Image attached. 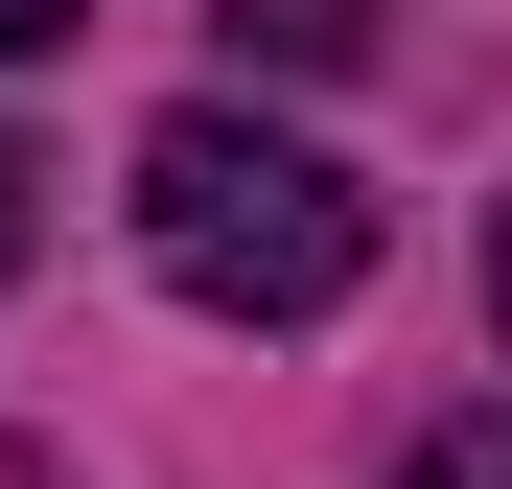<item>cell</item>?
<instances>
[{
  "label": "cell",
  "mask_w": 512,
  "mask_h": 489,
  "mask_svg": "<svg viewBox=\"0 0 512 489\" xmlns=\"http://www.w3.org/2000/svg\"><path fill=\"white\" fill-rule=\"evenodd\" d=\"M350 24H373V0H233V47H280V70H326Z\"/></svg>",
  "instance_id": "obj_2"
},
{
  "label": "cell",
  "mask_w": 512,
  "mask_h": 489,
  "mask_svg": "<svg viewBox=\"0 0 512 489\" xmlns=\"http://www.w3.org/2000/svg\"><path fill=\"white\" fill-rule=\"evenodd\" d=\"M489 303H512V233H489Z\"/></svg>",
  "instance_id": "obj_6"
},
{
  "label": "cell",
  "mask_w": 512,
  "mask_h": 489,
  "mask_svg": "<svg viewBox=\"0 0 512 489\" xmlns=\"http://www.w3.org/2000/svg\"><path fill=\"white\" fill-rule=\"evenodd\" d=\"M419 489H512V443H419Z\"/></svg>",
  "instance_id": "obj_4"
},
{
  "label": "cell",
  "mask_w": 512,
  "mask_h": 489,
  "mask_svg": "<svg viewBox=\"0 0 512 489\" xmlns=\"http://www.w3.org/2000/svg\"><path fill=\"white\" fill-rule=\"evenodd\" d=\"M140 257L187 280L210 326H326L373 280V187L326 140H280V117H233V94H187L140 140Z\"/></svg>",
  "instance_id": "obj_1"
},
{
  "label": "cell",
  "mask_w": 512,
  "mask_h": 489,
  "mask_svg": "<svg viewBox=\"0 0 512 489\" xmlns=\"http://www.w3.org/2000/svg\"><path fill=\"white\" fill-rule=\"evenodd\" d=\"M70 24H94V0H0V47H70Z\"/></svg>",
  "instance_id": "obj_5"
},
{
  "label": "cell",
  "mask_w": 512,
  "mask_h": 489,
  "mask_svg": "<svg viewBox=\"0 0 512 489\" xmlns=\"http://www.w3.org/2000/svg\"><path fill=\"white\" fill-rule=\"evenodd\" d=\"M24 233H47V163H24V140H0V280H24Z\"/></svg>",
  "instance_id": "obj_3"
}]
</instances>
